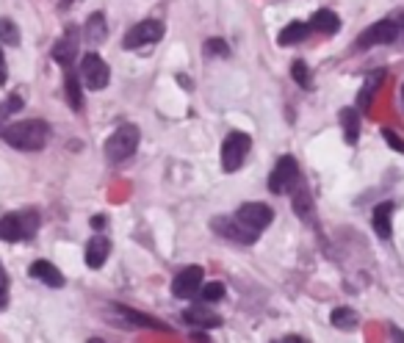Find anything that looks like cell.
Here are the masks:
<instances>
[{
  "mask_svg": "<svg viewBox=\"0 0 404 343\" xmlns=\"http://www.w3.org/2000/svg\"><path fill=\"white\" fill-rule=\"evenodd\" d=\"M50 136V127L42 120H25V122H14L3 130V139L14 147V150H23V153H36L44 147Z\"/></svg>",
  "mask_w": 404,
  "mask_h": 343,
  "instance_id": "cell-1",
  "label": "cell"
},
{
  "mask_svg": "<svg viewBox=\"0 0 404 343\" xmlns=\"http://www.w3.org/2000/svg\"><path fill=\"white\" fill-rule=\"evenodd\" d=\"M36 230H39V214L34 208L0 219V241H23L31 238Z\"/></svg>",
  "mask_w": 404,
  "mask_h": 343,
  "instance_id": "cell-2",
  "label": "cell"
},
{
  "mask_svg": "<svg viewBox=\"0 0 404 343\" xmlns=\"http://www.w3.org/2000/svg\"><path fill=\"white\" fill-rule=\"evenodd\" d=\"M138 139H141V133H138L136 125L117 127V130L111 133V139L105 141V158L114 161V163L128 161V158L136 153V147H138Z\"/></svg>",
  "mask_w": 404,
  "mask_h": 343,
  "instance_id": "cell-3",
  "label": "cell"
},
{
  "mask_svg": "<svg viewBox=\"0 0 404 343\" xmlns=\"http://www.w3.org/2000/svg\"><path fill=\"white\" fill-rule=\"evenodd\" d=\"M210 230L222 238H230L236 244H255L258 241V230L246 227L238 216H216L210 219Z\"/></svg>",
  "mask_w": 404,
  "mask_h": 343,
  "instance_id": "cell-4",
  "label": "cell"
},
{
  "mask_svg": "<svg viewBox=\"0 0 404 343\" xmlns=\"http://www.w3.org/2000/svg\"><path fill=\"white\" fill-rule=\"evenodd\" d=\"M249 147H252V139L246 136V133H230L225 141H222V169L225 172H238L241 169V163H244V158L249 153Z\"/></svg>",
  "mask_w": 404,
  "mask_h": 343,
  "instance_id": "cell-5",
  "label": "cell"
},
{
  "mask_svg": "<svg viewBox=\"0 0 404 343\" xmlns=\"http://www.w3.org/2000/svg\"><path fill=\"white\" fill-rule=\"evenodd\" d=\"M297 183H299V163H297V158L283 156L277 161V166L271 169L269 191H274V194H285V191H291Z\"/></svg>",
  "mask_w": 404,
  "mask_h": 343,
  "instance_id": "cell-6",
  "label": "cell"
},
{
  "mask_svg": "<svg viewBox=\"0 0 404 343\" xmlns=\"http://www.w3.org/2000/svg\"><path fill=\"white\" fill-rule=\"evenodd\" d=\"M164 31H167V28H164L161 20H144V23H138V25H133L131 31L125 33L122 47H125V50H138V47H144V45L161 42Z\"/></svg>",
  "mask_w": 404,
  "mask_h": 343,
  "instance_id": "cell-7",
  "label": "cell"
},
{
  "mask_svg": "<svg viewBox=\"0 0 404 343\" xmlns=\"http://www.w3.org/2000/svg\"><path fill=\"white\" fill-rule=\"evenodd\" d=\"M81 75H83V83H86L92 92H100V89L108 86L111 69H108V64L102 62L97 53H86L83 62H81Z\"/></svg>",
  "mask_w": 404,
  "mask_h": 343,
  "instance_id": "cell-8",
  "label": "cell"
},
{
  "mask_svg": "<svg viewBox=\"0 0 404 343\" xmlns=\"http://www.w3.org/2000/svg\"><path fill=\"white\" fill-rule=\"evenodd\" d=\"M399 36V25L393 20H382V23H374L371 28L363 31V36L357 39V47L360 50H369L374 45H393Z\"/></svg>",
  "mask_w": 404,
  "mask_h": 343,
  "instance_id": "cell-9",
  "label": "cell"
},
{
  "mask_svg": "<svg viewBox=\"0 0 404 343\" xmlns=\"http://www.w3.org/2000/svg\"><path fill=\"white\" fill-rule=\"evenodd\" d=\"M202 280H205V272H202L200 266H189V269H183V272L174 277L172 293L180 296V299H191V296H197L202 291Z\"/></svg>",
  "mask_w": 404,
  "mask_h": 343,
  "instance_id": "cell-10",
  "label": "cell"
},
{
  "mask_svg": "<svg viewBox=\"0 0 404 343\" xmlns=\"http://www.w3.org/2000/svg\"><path fill=\"white\" fill-rule=\"evenodd\" d=\"M246 227H252V230H263V227H269L271 219H274V211H271L269 205H263V202H246V205H241L236 214Z\"/></svg>",
  "mask_w": 404,
  "mask_h": 343,
  "instance_id": "cell-11",
  "label": "cell"
},
{
  "mask_svg": "<svg viewBox=\"0 0 404 343\" xmlns=\"http://www.w3.org/2000/svg\"><path fill=\"white\" fill-rule=\"evenodd\" d=\"M78 45H81L78 28H72V25H69L67 33H64V36L56 42V47H53V62L61 64V66H72L75 56H78Z\"/></svg>",
  "mask_w": 404,
  "mask_h": 343,
  "instance_id": "cell-12",
  "label": "cell"
},
{
  "mask_svg": "<svg viewBox=\"0 0 404 343\" xmlns=\"http://www.w3.org/2000/svg\"><path fill=\"white\" fill-rule=\"evenodd\" d=\"M186 324H194V327H219L222 324V315L216 310H210L208 305H194L183 313Z\"/></svg>",
  "mask_w": 404,
  "mask_h": 343,
  "instance_id": "cell-13",
  "label": "cell"
},
{
  "mask_svg": "<svg viewBox=\"0 0 404 343\" xmlns=\"http://www.w3.org/2000/svg\"><path fill=\"white\" fill-rule=\"evenodd\" d=\"M31 277L44 282V285H50V288H61L64 285V274L53 263H47V260H36L34 266H31Z\"/></svg>",
  "mask_w": 404,
  "mask_h": 343,
  "instance_id": "cell-14",
  "label": "cell"
},
{
  "mask_svg": "<svg viewBox=\"0 0 404 343\" xmlns=\"http://www.w3.org/2000/svg\"><path fill=\"white\" fill-rule=\"evenodd\" d=\"M108 252H111V241L105 236H92V241L86 247V266L89 269H100L105 263V257H108Z\"/></svg>",
  "mask_w": 404,
  "mask_h": 343,
  "instance_id": "cell-15",
  "label": "cell"
},
{
  "mask_svg": "<svg viewBox=\"0 0 404 343\" xmlns=\"http://www.w3.org/2000/svg\"><path fill=\"white\" fill-rule=\"evenodd\" d=\"M391 216H393V202H382V205H376L374 208V233L382 238V241H388L391 238Z\"/></svg>",
  "mask_w": 404,
  "mask_h": 343,
  "instance_id": "cell-16",
  "label": "cell"
},
{
  "mask_svg": "<svg viewBox=\"0 0 404 343\" xmlns=\"http://www.w3.org/2000/svg\"><path fill=\"white\" fill-rule=\"evenodd\" d=\"M310 31H319V33H335L340 28V20H338L335 11L330 8H319L313 17H310Z\"/></svg>",
  "mask_w": 404,
  "mask_h": 343,
  "instance_id": "cell-17",
  "label": "cell"
},
{
  "mask_svg": "<svg viewBox=\"0 0 404 343\" xmlns=\"http://www.w3.org/2000/svg\"><path fill=\"white\" fill-rule=\"evenodd\" d=\"M83 36H86V42H89V45H95V47L105 42V36H108V25H105V17H102V11H95V14L86 20Z\"/></svg>",
  "mask_w": 404,
  "mask_h": 343,
  "instance_id": "cell-18",
  "label": "cell"
},
{
  "mask_svg": "<svg viewBox=\"0 0 404 343\" xmlns=\"http://www.w3.org/2000/svg\"><path fill=\"white\" fill-rule=\"evenodd\" d=\"M340 125H343L346 144H357V139H360V114H357V108H343L340 111Z\"/></svg>",
  "mask_w": 404,
  "mask_h": 343,
  "instance_id": "cell-19",
  "label": "cell"
},
{
  "mask_svg": "<svg viewBox=\"0 0 404 343\" xmlns=\"http://www.w3.org/2000/svg\"><path fill=\"white\" fill-rule=\"evenodd\" d=\"M294 211L299 214L302 221H313V199H310V191L304 188V183H297L294 186Z\"/></svg>",
  "mask_w": 404,
  "mask_h": 343,
  "instance_id": "cell-20",
  "label": "cell"
},
{
  "mask_svg": "<svg viewBox=\"0 0 404 343\" xmlns=\"http://www.w3.org/2000/svg\"><path fill=\"white\" fill-rule=\"evenodd\" d=\"M310 33V25H304V23H291V25H285L283 31H280V45L285 47V45H299L304 36Z\"/></svg>",
  "mask_w": 404,
  "mask_h": 343,
  "instance_id": "cell-21",
  "label": "cell"
},
{
  "mask_svg": "<svg viewBox=\"0 0 404 343\" xmlns=\"http://www.w3.org/2000/svg\"><path fill=\"white\" fill-rule=\"evenodd\" d=\"M330 321H333V327H338V330H355L360 318H357V313L352 310V308H335L333 315H330Z\"/></svg>",
  "mask_w": 404,
  "mask_h": 343,
  "instance_id": "cell-22",
  "label": "cell"
},
{
  "mask_svg": "<svg viewBox=\"0 0 404 343\" xmlns=\"http://www.w3.org/2000/svg\"><path fill=\"white\" fill-rule=\"evenodd\" d=\"M64 92H67V100L69 105H72V111H81L83 108V94H81V81L69 72L67 81H64Z\"/></svg>",
  "mask_w": 404,
  "mask_h": 343,
  "instance_id": "cell-23",
  "label": "cell"
},
{
  "mask_svg": "<svg viewBox=\"0 0 404 343\" xmlns=\"http://www.w3.org/2000/svg\"><path fill=\"white\" fill-rule=\"evenodd\" d=\"M117 310L125 315V321H128V327H161V321H155V318H150V315H144V313H136L131 308H117Z\"/></svg>",
  "mask_w": 404,
  "mask_h": 343,
  "instance_id": "cell-24",
  "label": "cell"
},
{
  "mask_svg": "<svg viewBox=\"0 0 404 343\" xmlns=\"http://www.w3.org/2000/svg\"><path fill=\"white\" fill-rule=\"evenodd\" d=\"M23 108V94L14 92L3 105H0V136H3V130H6V120L11 117V114H17Z\"/></svg>",
  "mask_w": 404,
  "mask_h": 343,
  "instance_id": "cell-25",
  "label": "cell"
},
{
  "mask_svg": "<svg viewBox=\"0 0 404 343\" xmlns=\"http://www.w3.org/2000/svg\"><path fill=\"white\" fill-rule=\"evenodd\" d=\"M382 78H385V72H374V75H369V81H366V86H363V92H360V97H357V103H360V108L366 111L371 103V97H374V92L379 89V83H382Z\"/></svg>",
  "mask_w": 404,
  "mask_h": 343,
  "instance_id": "cell-26",
  "label": "cell"
},
{
  "mask_svg": "<svg viewBox=\"0 0 404 343\" xmlns=\"http://www.w3.org/2000/svg\"><path fill=\"white\" fill-rule=\"evenodd\" d=\"M202 50H205L208 56H216V59H227V56H230V45H227L225 39H216V36H210V39H205V45H202Z\"/></svg>",
  "mask_w": 404,
  "mask_h": 343,
  "instance_id": "cell-27",
  "label": "cell"
},
{
  "mask_svg": "<svg viewBox=\"0 0 404 343\" xmlns=\"http://www.w3.org/2000/svg\"><path fill=\"white\" fill-rule=\"evenodd\" d=\"M291 75H294V81H297L302 89H313V75H310V69H307L304 62L291 64Z\"/></svg>",
  "mask_w": 404,
  "mask_h": 343,
  "instance_id": "cell-28",
  "label": "cell"
},
{
  "mask_svg": "<svg viewBox=\"0 0 404 343\" xmlns=\"http://www.w3.org/2000/svg\"><path fill=\"white\" fill-rule=\"evenodd\" d=\"M0 42L3 45H20V28L11 20H0Z\"/></svg>",
  "mask_w": 404,
  "mask_h": 343,
  "instance_id": "cell-29",
  "label": "cell"
},
{
  "mask_svg": "<svg viewBox=\"0 0 404 343\" xmlns=\"http://www.w3.org/2000/svg\"><path fill=\"white\" fill-rule=\"evenodd\" d=\"M202 299H205V302H219V299H225V285H222V282H205V285H202Z\"/></svg>",
  "mask_w": 404,
  "mask_h": 343,
  "instance_id": "cell-30",
  "label": "cell"
},
{
  "mask_svg": "<svg viewBox=\"0 0 404 343\" xmlns=\"http://www.w3.org/2000/svg\"><path fill=\"white\" fill-rule=\"evenodd\" d=\"M6 305H8V274L0 263V310H6Z\"/></svg>",
  "mask_w": 404,
  "mask_h": 343,
  "instance_id": "cell-31",
  "label": "cell"
},
{
  "mask_svg": "<svg viewBox=\"0 0 404 343\" xmlns=\"http://www.w3.org/2000/svg\"><path fill=\"white\" fill-rule=\"evenodd\" d=\"M382 136H385V141L391 144V150H396V153H402L404 156V139L402 136H396L393 130H382Z\"/></svg>",
  "mask_w": 404,
  "mask_h": 343,
  "instance_id": "cell-32",
  "label": "cell"
},
{
  "mask_svg": "<svg viewBox=\"0 0 404 343\" xmlns=\"http://www.w3.org/2000/svg\"><path fill=\"white\" fill-rule=\"evenodd\" d=\"M6 78H8V66H6V56H3V50H0V86L6 83Z\"/></svg>",
  "mask_w": 404,
  "mask_h": 343,
  "instance_id": "cell-33",
  "label": "cell"
},
{
  "mask_svg": "<svg viewBox=\"0 0 404 343\" xmlns=\"http://www.w3.org/2000/svg\"><path fill=\"white\" fill-rule=\"evenodd\" d=\"M92 227H97V230H100V227H105V219H102V216H95V219H92Z\"/></svg>",
  "mask_w": 404,
  "mask_h": 343,
  "instance_id": "cell-34",
  "label": "cell"
},
{
  "mask_svg": "<svg viewBox=\"0 0 404 343\" xmlns=\"http://www.w3.org/2000/svg\"><path fill=\"white\" fill-rule=\"evenodd\" d=\"M393 23H396V25H399V31H404V11H399V17H396V20H393Z\"/></svg>",
  "mask_w": 404,
  "mask_h": 343,
  "instance_id": "cell-35",
  "label": "cell"
},
{
  "mask_svg": "<svg viewBox=\"0 0 404 343\" xmlns=\"http://www.w3.org/2000/svg\"><path fill=\"white\" fill-rule=\"evenodd\" d=\"M177 81H180L186 89H191V83H189V78H186V75H177Z\"/></svg>",
  "mask_w": 404,
  "mask_h": 343,
  "instance_id": "cell-36",
  "label": "cell"
},
{
  "mask_svg": "<svg viewBox=\"0 0 404 343\" xmlns=\"http://www.w3.org/2000/svg\"><path fill=\"white\" fill-rule=\"evenodd\" d=\"M191 338H194V341H208V335H205V332H194Z\"/></svg>",
  "mask_w": 404,
  "mask_h": 343,
  "instance_id": "cell-37",
  "label": "cell"
},
{
  "mask_svg": "<svg viewBox=\"0 0 404 343\" xmlns=\"http://www.w3.org/2000/svg\"><path fill=\"white\" fill-rule=\"evenodd\" d=\"M402 92H404V89H402Z\"/></svg>",
  "mask_w": 404,
  "mask_h": 343,
  "instance_id": "cell-38",
  "label": "cell"
}]
</instances>
